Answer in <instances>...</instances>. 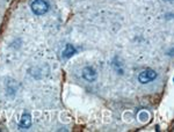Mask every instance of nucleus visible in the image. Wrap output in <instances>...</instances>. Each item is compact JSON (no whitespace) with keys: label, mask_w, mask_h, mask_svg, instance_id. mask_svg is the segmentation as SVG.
Returning <instances> with one entry per match:
<instances>
[{"label":"nucleus","mask_w":174,"mask_h":132,"mask_svg":"<svg viewBox=\"0 0 174 132\" xmlns=\"http://www.w3.org/2000/svg\"><path fill=\"white\" fill-rule=\"evenodd\" d=\"M30 8L35 15H43L49 10L50 6L46 0H34L30 5Z\"/></svg>","instance_id":"nucleus-1"},{"label":"nucleus","mask_w":174,"mask_h":132,"mask_svg":"<svg viewBox=\"0 0 174 132\" xmlns=\"http://www.w3.org/2000/svg\"><path fill=\"white\" fill-rule=\"evenodd\" d=\"M157 78V72L151 68H146V70L142 71L138 75V81L140 83H148L151 81Z\"/></svg>","instance_id":"nucleus-2"},{"label":"nucleus","mask_w":174,"mask_h":132,"mask_svg":"<svg viewBox=\"0 0 174 132\" xmlns=\"http://www.w3.org/2000/svg\"><path fill=\"white\" fill-rule=\"evenodd\" d=\"M82 78L88 81V82H93L95 81L97 78V74H96V71L92 67V66H86L84 70H82Z\"/></svg>","instance_id":"nucleus-3"},{"label":"nucleus","mask_w":174,"mask_h":132,"mask_svg":"<svg viewBox=\"0 0 174 132\" xmlns=\"http://www.w3.org/2000/svg\"><path fill=\"white\" fill-rule=\"evenodd\" d=\"M31 126V116L29 114H25L20 121V127L21 129H29Z\"/></svg>","instance_id":"nucleus-4"},{"label":"nucleus","mask_w":174,"mask_h":132,"mask_svg":"<svg viewBox=\"0 0 174 132\" xmlns=\"http://www.w3.org/2000/svg\"><path fill=\"white\" fill-rule=\"evenodd\" d=\"M76 52H77V50H76V48L73 45L66 44V46H65V49L63 51V56H64V58H70V57H72Z\"/></svg>","instance_id":"nucleus-5"},{"label":"nucleus","mask_w":174,"mask_h":132,"mask_svg":"<svg viewBox=\"0 0 174 132\" xmlns=\"http://www.w3.org/2000/svg\"><path fill=\"white\" fill-rule=\"evenodd\" d=\"M167 1H172V0H167Z\"/></svg>","instance_id":"nucleus-6"}]
</instances>
